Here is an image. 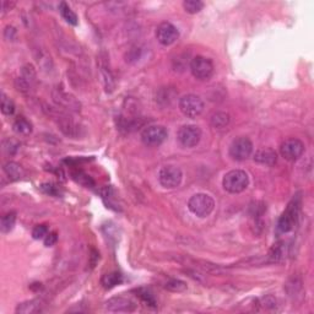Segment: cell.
I'll return each instance as SVG.
<instances>
[{"label":"cell","instance_id":"obj_13","mask_svg":"<svg viewBox=\"0 0 314 314\" xmlns=\"http://www.w3.org/2000/svg\"><path fill=\"white\" fill-rule=\"evenodd\" d=\"M106 308H107L110 312H134L136 309V303L134 301H131L130 298L122 297H112L106 302Z\"/></svg>","mask_w":314,"mask_h":314},{"label":"cell","instance_id":"obj_18","mask_svg":"<svg viewBox=\"0 0 314 314\" xmlns=\"http://www.w3.org/2000/svg\"><path fill=\"white\" fill-rule=\"evenodd\" d=\"M43 310V304L37 299H32V301L23 302V303L19 304L16 308V313L21 314H36L41 313Z\"/></svg>","mask_w":314,"mask_h":314},{"label":"cell","instance_id":"obj_30","mask_svg":"<svg viewBox=\"0 0 314 314\" xmlns=\"http://www.w3.org/2000/svg\"><path fill=\"white\" fill-rule=\"evenodd\" d=\"M48 233L49 230L47 225H37L36 227L32 230V237H33L34 239H45Z\"/></svg>","mask_w":314,"mask_h":314},{"label":"cell","instance_id":"obj_27","mask_svg":"<svg viewBox=\"0 0 314 314\" xmlns=\"http://www.w3.org/2000/svg\"><path fill=\"white\" fill-rule=\"evenodd\" d=\"M183 8L188 14H198L204 8V3L200 0H186L183 3Z\"/></svg>","mask_w":314,"mask_h":314},{"label":"cell","instance_id":"obj_15","mask_svg":"<svg viewBox=\"0 0 314 314\" xmlns=\"http://www.w3.org/2000/svg\"><path fill=\"white\" fill-rule=\"evenodd\" d=\"M53 99L58 106L65 108L67 111H72V112H78L80 111V102L76 99L74 96L69 95V93L63 92V91H55L53 93Z\"/></svg>","mask_w":314,"mask_h":314},{"label":"cell","instance_id":"obj_11","mask_svg":"<svg viewBox=\"0 0 314 314\" xmlns=\"http://www.w3.org/2000/svg\"><path fill=\"white\" fill-rule=\"evenodd\" d=\"M55 122H57L61 133L66 135V136L72 137V139H79V136L83 135L81 134L83 128L80 127V124L76 123L75 120L70 116H67V114L58 112L57 116H55Z\"/></svg>","mask_w":314,"mask_h":314},{"label":"cell","instance_id":"obj_5","mask_svg":"<svg viewBox=\"0 0 314 314\" xmlns=\"http://www.w3.org/2000/svg\"><path fill=\"white\" fill-rule=\"evenodd\" d=\"M190 72L193 76L200 81H206L214 74L213 60L202 55H196L190 61Z\"/></svg>","mask_w":314,"mask_h":314},{"label":"cell","instance_id":"obj_19","mask_svg":"<svg viewBox=\"0 0 314 314\" xmlns=\"http://www.w3.org/2000/svg\"><path fill=\"white\" fill-rule=\"evenodd\" d=\"M123 283V275L119 274V272H108V274H106L102 276L101 278V284L102 286L104 287V289L111 290L113 289V287L118 286Z\"/></svg>","mask_w":314,"mask_h":314},{"label":"cell","instance_id":"obj_20","mask_svg":"<svg viewBox=\"0 0 314 314\" xmlns=\"http://www.w3.org/2000/svg\"><path fill=\"white\" fill-rule=\"evenodd\" d=\"M13 128L16 134L22 135V136H28V135L32 133V130H33L30 120L23 118V117H20V118H17L15 120Z\"/></svg>","mask_w":314,"mask_h":314},{"label":"cell","instance_id":"obj_14","mask_svg":"<svg viewBox=\"0 0 314 314\" xmlns=\"http://www.w3.org/2000/svg\"><path fill=\"white\" fill-rule=\"evenodd\" d=\"M34 81H36V72H34L33 66L31 64H27V65L22 67V74L16 80L17 90L21 91L23 93L30 92Z\"/></svg>","mask_w":314,"mask_h":314},{"label":"cell","instance_id":"obj_26","mask_svg":"<svg viewBox=\"0 0 314 314\" xmlns=\"http://www.w3.org/2000/svg\"><path fill=\"white\" fill-rule=\"evenodd\" d=\"M165 289L171 292H184L188 289V286L184 281L178 280V278H172V280L167 281Z\"/></svg>","mask_w":314,"mask_h":314},{"label":"cell","instance_id":"obj_12","mask_svg":"<svg viewBox=\"0 0 314 314\" xmlns=\"http://www.w3.org/2000/svg\"><path fill=\"white\" fill-rule=\"evenodd\" d=\"M156 38L162 46H171L180 38V31L171 22H161L156 28Z\"/></svg>","mask_w":314,"mask_h":314},{"label":"cell","instance_id":"obj_32","mask_svg":"<svg viewBox=\"0 0 314 314\" xmlns=\"http://www.w3.org/2000/svg\"><path fill=\"white\" fill-rule=\"evenodd\" d=\"M58 242V233L57 232H49L45 238V246L46 247H53L55 243Z\"/></svg>","mask_w":314,"mask_h":314},{"label":"cell","instance_id":"obj_21","mask_svg":"<svg viewBox=\"0 0 314 314\" xmlns=\"http://www.w3.org/2000/svg\"><path fill=\"white\" fill-rule=\"evenodd\" d=\"M59 13H60L61 17H63V19L65 20L69 25L76 26L79 23L78 15H76L74 11L70 9V7L66 4L65 2H61L59 4Z\"/></svg>","mask_w":314,"mask_h":314},{"label":"cell","instance_id":"obj_25","mask_svg":"<svg viewBox=\"0 0 314 314\" xmlns=\"http://www.w3.org/2000/svg\"><path fill=\"white\" fill-rule=\"evenodd\" d=\"M0 110L2 113L5 116H13L15 112V103L13 102V99H10L7 95L2 93V103H0Z\"/></svg>","mask_w":314,"mask_h":314},{"label":"cell","instance_id":"obj_24","mask_svg":"<svg viewBox=\"0 0 314 314\" xmlns=\"http://www.w3.org/2000/svg\"><path fill=\"white\" fill-rule=\"evenodd\" d=\"M72 177L76 183L81 184V186L87 187V188H92L95 186V182H93L92 178L90 176H87L86 173H84L83 171H76L72 173Z\"/></svg>","mask_w":314,"mask_h":314},{"label":"cell","instance_id":"obj_23","mask_svg":"<svg viewBox=\"0 0 314 314\" xmlns=\"http://www.w3.org/2000/svg\"><path fill=\"white\" fill-rule=\"evenodd\" d=\"M16 224V213L15 211H9L0 220V230L3 233H8L14 228Z\"/></svg>","mask_w":314,"mask_h":314},{"label":"cell","instance_id":"obj_9","mask_svg":"<svg viewBox=\"0 0 314 314\" xmlns=\"http://www.w3.org/2000/svg\"><path fill=\"white\" fill-rule=\"evenodd\" d=\"M178 142L184 148H194L201 140V129L198 125L187 124L183 125L177 134Z\"/></svg>","mask_w":314,"mask_h":314},{"label":"cell","instance_id":"obj_8","mask_svg":"<svg viewBox=\"0 0 314 314\" xmlns=\"http://www.w3.org/2000/svg\"><path fill=\"white\" fill-rule=\"evenodd\" d=\"M253 154V143L248 137L240 136L234 139L230 146V156L234 161H245Z\"/></svg>","mask_w":314,"mask_h":314},{"label":"cell","instance_id":"obj_31","mask_svg":"<svg viewBox=\"0 0 314 314\" xmlns=\"http://www.w3.org/2000/svg\"><path fill=\"white\" fill-rule=\"evenodd\" d=\"M284 255V251L283 247H281V245H276L272 247L271 251H270V259H271V262H278V260L283 258Z\"/></svg>","mask_w":314,"mask_h":314},{"label":"cell","instance_id":"obj_17","mask_svg":"<svg viewBox=\"0 0 314 314\" xmlns=\"http://www.w3.org/2000/svg\"><path fill=\"white\" fill-rule=\"evenodd\" d=\"M4 169L5 175L10 178V181H20L22 180V177L25 176V171L19 163L14 162V161H10V162H7L3 167Z\"/></svg>","mask_w":314,"mask_h":314},{"label":"cell","instance_id":"obj_28","mask_svg":"<svg viewBox=\"0 0 314 314\" xmlns=\"http://www.w3.org/2000/svg\"><path fill=\"white\" fill-rule=\"evenodd\" d=\"M40 189L42 190L45 194L51 196H61V194H63L60 187H58L57 184L54 183H43L42 186L40 187Z\"/></svg>","mask_w":314,"mask_h":314},{"label":"cell","instance_id":"obj_1","mask_svg":"<svg viewBox=\"0 0 314 314\" xmlns=\"http://www.w3.org/2000/svg\"><path fill=\"white\" fill-rule=\"evenodd\" d=\"M249 177L247 172L242 169H232L225 175L222 180V186L226 192L231 194H239L248 188Z\"/></svg>","mask_w":314,"mask_h":314},{"label":"cell","instance_id":"obj_3","mask_svg":"<svg viewBox=\"0 0 314 314\" xmlns=\"http://www.w3.org/2000/svg\"><path fill=\"white\" fill-rule=\"evenodd\" d=\"M299 207H301V198H299V196H295V198L291 200V202L287 205L286 210L284 211L280 219H278L277 222L278 231L283 232V233H286V232L292 230L293 226H295L296 222H297Z\"/></svg>","mask_w":314,"mask_h":314},{"label":"cell","instance_id":"obj_16","mask_svg":"<svg viewBox=\"0 0 314 314\" xmlns=\"http://www.w3.org/2000/svg\"><path fill=\"white\" fill-rule=\"evenodd\" d=\"M254 161L264 166H274L277 162V154L272 149H260L255 152Z\"/></svg>","mask_w":314,"mask_h":314},{"label":"cell","instance_id":"obj_6","mask_svg":"<svg viewBox=\"0 0 314 314\" xmlns=\"http://www.w3.org/2000/svg\"><path fill=\"white\" fill-rule=\"evenodd\" d=\"M168 131L162 125H149L142 131V140L146 146L156 148L166 142Z\"/></svg>","mask_w":314,"mask_h":314},{"label":"cell","instance_id":"obj_4","mask_svg":"<svg viewBox=\"0 0 314 314\" xmlns=\"http://www.w3.org/2000/svg\"><path fill=\"white\" fill-rule=\"evenodd\" d=\"M178 106H180L181 112L183 113L187 118L190 119L198 118V117L204 112L205 107L202 99L199 97V96L193 95V93L183 96V97L180 99Z\"/></svg>","mask_w":314,"mask_h":314},{"label":"cell","instance_id":"obj_10","mask_svg":"<svg viewBox=\"0 0 314 314\" xmlns=\"http://www.w3.org/2000/svg\"><path fill=\"white\" fill-rule=\"evenodd\" d=\"M304 152V144L299 139H287L281 144L280 146V154L286 161L290 162H295L299 157L303 155Z\"/></svg>","mask_w":314,"mask_h":314},{"label":"cell","instance_id":"obj_22","mask_svg":"<svg viewBox=\"0 0 314 314\" xmlns=\"http://www.w3.org/2000/svg\"><path fill=\"white\" fill-rule=\"evenodd\" d=\"M230 122H231L230 114L226 112H216L214 113L210 118L211 125L216 129L226 128L228 124H230Z\"/></svg>","mask_w":314,"mask_h":314},{"label":"cell","instance_id":"obj_29","mask_svg":"<svg viewBox=\"0 0 314 314\" xmlns=\"http://www.w3.org/2000/svg\"><path fill=\"white\" fill-rule=\"evenodd\" d=\"M136 292H137V296H139L140 299H142L144 303H146V306L156 307V301H155L154 295H152V293L150 292L149 290L139 289Z\"/></svg>","mask_w":314,"mask_h":314},{"label":"cell","instance_id":"obj_7","mask_svg":"<svg viewBox=\"0 0 314 314\" xmlns=\"http://www.w3.org/2000/svg\"><path fill=\"white\" fill-rule=\"evenodd\" d=\"M182 180H183V173H182L180 167L165 166L158 173V181H160L161 186L166 189H175V188L180 187Z\"/></svg>","mask_w":314,"mask_h":314},{"label":"cell","instance_id":"obj_2","mask_svg":"<svg viewBox=\"0 0 314 314\" xmlns=\"http://www.w3.org/2000/svg\"><path fill=\"white\" fill-rule=\"evenodd\" d=\"M188 209L198 217H207L215 209V201L210 195L205 193H198L193 195L188 201Z\"/></svg>","mask_w":314,"mask_h":314}]
</instances>
